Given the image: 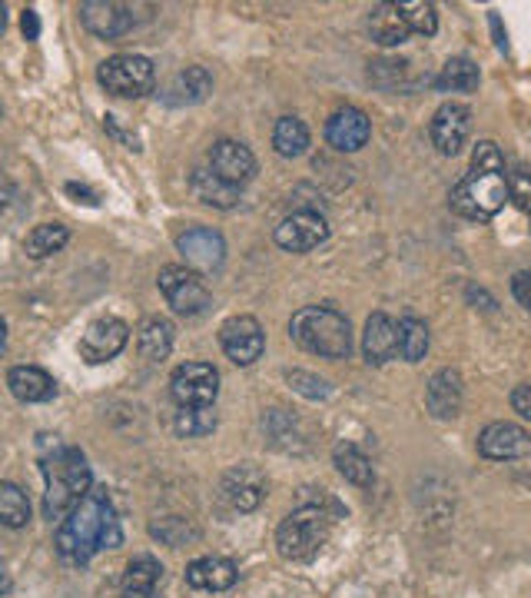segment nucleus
I'll list each match as a JSON object with an SVG mask.
<instances>
[{
    "instance_id": "nucleus-10",
    "label": "nucleus",
    "mask_w": 531,
    "mask_h": 598,
    "mask_svg": "<svg viewBox=\"0 0 531 598\" xmlns=\"http://www.w3.org/2000/svg\"><path fill=\"white\" fill-rule=\"evenodd\" d=\"M326 240H329V223L313 210H299L276 227V243L286 253H310Z\"/></svg>"
},
{
    "instance_id": "nucleus-5",
    "label": "nucleus",
    "mask_w": 531,
    "mask_h": 598,
    "mask_svg": "<svg viewBox=\"0 0 531 598\" xmlns=\"http://www.w3.org/2000/svg\"><path fill=\"white\" fill-rule=\"evenodd\" d=\"M508 200L511 196H508L505 177H498V174H479V170L466 174L459 183L451 187V193H448L451 210L459 213V216H466V219H492Z\"/></svg>"
},
{
    "instance_id": "nucleus-20",
    "label": "nucleus",
    "mask_w": 531,
    "mask_h": 598,
    "mask_svg": "<svg viewBox=\"0 0 531 598\" xmlns=\"http://www.w3.org/2000/svg\"><path fill=\"white\" fill-rule=\"evenodd\" d=\"M362 352L372 366H383L399 352V323L386 313H372L362 333Z\"/></svg>"
},
{
    "instance_id": "nucleus-29",
    "label": "nucleus",
    "mask_w": 531,
    "mask_h": 598,
    "mask_svg": "<svg viewBox=\"0 0 531 598\" xmlns=\"http://www.w3.org/2000/svg\"><path fill=\"white\" fill-rule=\"evenodd\" d=\"M273 146L279 157H302L310 150V127L302 123L299 117H282L276 120L273 130Z\"/></svg>"
},
{
    "instance_id": "nucleus-9",
    "label": "nucleus",
    "mask_w": 531,
    "mask_h": 598,
    "mask_svg": "<svg viewBox=\"0 0 531 598\" xmlns=\"http://www.w3.org/2000/svg\"><path fill=\"white\" fill-rule=\"evenodd\" d=\"M219 346L237 366H253L266 349V333L253 316H233L219 326Z\"/></svg>"
},
{
    "instance_id": "nucleus-30",
    "label": "nucleus",
    "mask_w": 531,
    "mask_h": 598,
    "mask_svg": "<svg viewBox=\"0 0 531 598\" xmlns=\"http://www.w3.org/2000/svg\"><path fill=\"white\" fill-rule=\"evenodd\" d=\"M70 240V230L63 227V223H40V227H34L24 240V250L31 260H44V256H53L67 247Z\"/></svg>"
},
{
    "instance_id": "nucleus-27",
    "label": "nucleus",
    "mask_w": 531,
    "mask_h": 598,
    "mask_svg": "<svg viewBox=\"0 0 531 598\" xmlns=\"http://www.w3.org/2000/svg\"><path fill=\"white\" fill-rule=\"evenodd\" d=\"M333 463H336V469L342 473V479L352 482V486H359V489H369V486L375 482V473H372L369 456L362 453L359 445H352V442H339V445L333 448Z\"/></svg>"
},
{
    "instance_id": "nucleus-36",
    "label": "nucleus",
    "mask_w": 531,
    "mask_h": 598,
    "mask_svg": "<svg viewBox=\"0 0 531 598\" xmlns=\"http://www.w3.org/2000/svg\"><path fill=\"white\" fill-rule=\"evenodd\" d=\"M402 21L409 24L412 34H422V37H432L438 31V14H435V4H425V0H409V4H396Z\"/></svg>"
},
{
    "instance_id": "nucleus-41",
    "label": "nucleus",
    "mask_w": 531,
    "mask_h": 598,
    "mask_svg": "<svg viewBox=\"0 0 531 598\" xmlns=\"http://www.w3.org/2000/svg\"><path fill=\"white\" fill-rule=\"evenodd\" d=\"M511 409L521 419H531V383H521V386L511 390Z\"/></svg>"
},
{
    "instance_id": "nucleus-16",
    "label": "nucleus",
    "mask_w": 531,
    "mask_h": 598,
    "mask_svg": "<svg viewBox=\"0 0 531 598\" xmlns=\"http://www.w3.org/2000/svg\"><path fill=\"white\" fill-rule=\"evenodd\" d=\"M222 499L237 512H256L266 499V476L250 463L230 469L222 476Z\"/></svg>"
},
{
    "instance_id": "nucleus-8",
    "label": "nucleus",
    "mask_w": 531,
    "mask_h": 598,
    "mask_svg": "<svg viewBox=\"0 0 531 598\" xmlns=\"http://www.w3.org/2000/svg\"><path fill=\"white\" fill-rule=\"evenodd\" d=\"M160 292L180 316H200L209 307V286L203 283L196 270H186V266H164Z\"/></svg>"
},
{
    "instance_id": "nucleus-23",
    "label": "nucleus",
    "mask_w": 531,
    "mask_h": 598,
    "mask_svg": "<svg viewBox=\"0 0 531 598\" xmlns=\"http://www.w3.org/2000/svg\"><path fill=\"white\" fill-rule=\"evenodd\" d=\"M8 386L21 403H50L57 396L53 376H47L37 366H14L8 372Z\"/></svg>"
},
{
    "instance_id": "nucleus-14",
    "label": "nucleus",
    "mask_w": 531,
    "mask_h": 598,
    "mask_svg": "<svg viewBox=\"0 0 531 598\" xmlns=\"http://www.w3.org/2000/svg\"><path fill=\"white\" fill-rule=\"evenodd\" d=\"M126 339H130V326L123 320H117V316L94 320L87 326L84 339H81V356L87 362H94V366L97 362H110V359H117L123 352Z\"/></svg>"
},
{
    "instance_id": "nucleus-2",
    "label": "nucleus",
    "mask_w": 531,
    "mask_h": 598,
    "mask_svg": "<svg viewBox=\"0 0 531 598\" xmlns=\"http://www.w3.org/2000/svg\"><path fill=\"white\" fill-rule=\"evenodd\" d=\"M40 473H44V482H47V492H44V515L53 522H63L73 509H77L94 482H90V466L84 459L81 448H70V445H57L50 456L40 459Z\"/></svg>"
},
{
    "instance_id": "nucleus-28",
    "label": "nucleus",
    "mask_w": 531,
    "mask_h": 598,
    "mask_svg": "<svg viewBox=\"0 0 531 598\" xmlns=\"http://www.w3.org/2000/svg\"><path fill=\"white\" fill-rule=\"evenodd\" d=\"M173 323L164 320V316H149L143 326H140V352L143 359L149 362H164L170 352H173Z\"/></svg>"
},
{
    "instance_id": "nucleus-32",
    "label": "nucleus",
    "mask_w": 531,
    "mask_h": 598,
    "mask_svg": "<svg viewBox=\"0 0 531 598\" xmlns=\"http://www.w3.org/2000/svg\"><path fill=\"white\" fill-rule=\"evenodd\" d=\"M149 536L160 539L170 549H183L186 542H196L200 539V529L193 526L190 518H183V515H164V518L154 522V526H149Z\"/></svg>"
},
{
    "instance_id": "nucleus-1",
    "label": "nucleus",
    "mask_w": 531,
    "mask_h": 598,
    "mask_svg": "<svg viewBox=\"0 0 531 598\" xmlns=\"http://www.w3.org/2000/svg\"><path fill=\"white\" fill-rule=\"evenodd\" d=\"M53 546L67 565H87L100 549L123 546L120 518L107 489H90V495L57 526Z\"/></svg>"
},
{
    "instance_id": "nucleus-13",
    "label": "nucleus",
    "mask_w": 531,
    "mask_h": 598,
    "mask_svg": "<svg viewBox=\"0 0 531 598\" xmlns=\"http://www.w3.org/2000/svg\"><path fill=\"white\" fill-rule=\"evenodd\" d=\"M479 453L492 463L521 459L531 453V435L515 422H488L479 432Z\"/></svg>"
},
{
    "instance_id": "nucleus-12",
    "label": "nucleus",
    "mask_w": 531,
    "mask_h": 598,
    "mask_svg": "<svg viewBox=\"0 0 531 598\" xmlns=\"http://www.w3.org/2000/svg\"><path fill=\"white\" fill-rule=\"evenodd\" d=\"M209 170L226 183L243 187L256 177V157L240 140H216L209 146Z\"/></svg>"
},
{
    "instance_id": "nucleus-6",
    "label": "nucleus",
    "mask_w": 531,
    "mask_h": 598,
    "mask_svg": "<svg viewBox=\"0 0 531 598\" xmlns=\"http://www.w3.org/2000/svg\"><path fill=\"white\" fill-rule=\"evenodd\" d=\"M97 81L107 94L123 97V100H136V97H146L149 91H154L157 67H154V60H146L140 53H117V57L100 63Z\"/></svg>"
},
{
    "instance_id": "nucleus-18",
    "label": "nucleus",
    "mask_w": 531,
    "mask_h": 598,
    "mask_svg": "<svg viewBox=\"0 0 531 598\" xmlns=\"http://www.w3.org/2000/svg\"><path fill=\"white\" fill-rule=\"evenodd\" d=\"M466 383L459 369H438L425 386V406L435 419H455L462 409Z\"/></svg>"
},
{
    "instance_id": "nucleus-25",
    "label": "nucleus",
    "mask_w": 531,
    "mask_h": 598,
    "mask_svg": "<svg viewBox=\"0 0 531 598\" xmlns=\"http://www.w3.org/2000/svg\"><path fill=\"white\" fill-rule=\"evenodd\" d=\"M369 34L375 44H383V47H399L409 40V24L402 21L399 8L396 4H375L369 11Z\"/></svg>"
},
{
    "instance_id": "nucleus-38",
    "label": "nucleus",
    "mask_w": 531,
    "mask_h": 598,
    "mask_svg": "<svg viewBox=\"0 0 531 598\" xmlns=\"http://www.w3.org/2000/svg\"><path fill=\"white\" fill-rule=\"evenodd\" d=\"M472 170H479V174H498V177H502L505 157H502V150H498L492 140H482V143L475 146V154H472Z\"/></svg>"
},
{
    "instance_id": "nucleus-4",
    "label": "nucleus",
    "mask_w": 531,
    "mask_h": 598,
    "mask_svg": "<svg viewBox=\"0 0 531 598\" xmlns=\"http://www.w3.org/2000/svg\"><path fill=\"white\" fill-rule=\"evenodd\" d=\"M329 502V499H323ZM323 502H310L299 505L295 512H289L279 529H276V549L282 559L289 562H310L319 555V549L326 546L329 533H333V515L323 509Z\"/></svg>"
},
{
    "instance_id": "nucleus-3",
    "label": "nucleus",
    "mask_w": 531,
    "mask_h": 598,
    "mask_svg": "<svg viewBox=\"0 0 531 598\" xmlns=\"http://www.w3.org/2000/svg\"><path fill=\"white\" fill-rule=\"evenodd\" d=\"M289 336L295 346L323 359H346L352 352L349 320L333 307H302L299 313H292Z\"/></svg>"
},
{
    "instance_id": "nucleus-11",
    "label": "nucleus",
    "mask_w": 531,
    "mask_h": 598,
    "mask_svg": "<svg viewBox=\"0 0 531 598\" xmlns=\"http://www.w3.org/2000/svg\"><path fill=\"white\" fill-rule=\"evenodd\" d=\"M469 130H472V113L466 104H442L429 123V136H432V146L438 150L442 157H455L459 150L466 146L469 140Z\"/></svg>"
},
{
    "instance_id": "nucleus-19",
    "label": "nucleus",
    "mask_w": 531,
    "mask_h": 598,
    "mask_svg": "<svg viewBox=\"0 0 531 598\" xmlns=\"http://www.w3.org/2000/svg\"><path fill=\"white\" fill-rule=\"evenodd\" d=\"M177 250L196 270H216L226 260V240L216 230H209V227H190L186 234H180L177 237Z\"/></svg>"
},
{
    "instance_id": "nucleus-26",
    "label": "nucleus",
    "mask_w": 531,
    "mask_h": 598,
    "mask_svg": "<svg viewBox=\"0 0 531 598\" xmlns=\"http://www.w3.org/2000/svg\"><path fill=\"white\" fill-rule=\"evenodd\" d=\"M190 183H193L196 200H200V203H206V206H216V210H233V206L240 203V187L219 180L213 170H203V167H200V170H193Z\"/></svg>"
},
{
    "instance_id": "nucleus-40",
    "label": "nucleus",
    "mask_w": 531,
    "mask_h": 598,
    "mask_svg": "<svg viewBox=\"0 0 531 598\" xmlns=\"http://www.w3.org/2000/svg\"><path fill=\"white\" fill-rule=\"evenodd\" d=\"M511 292H515L518 303L531 313V273L528 270H521V273L511 276Z\"/></svg>"
},
{
    "instance_id": "nucleus-39",
    "label": "nucleus",
    "mask_w": 531,
    "mask_h": 598,
    "mask_svg": "<svg viewBox=\"0 0 531 598\" xmlns=\"http://www.w3.org/2000/svg\"><path fill=\"white\" fill-rule=\"evenodd\" d=\"M505 183H508V196H511V203L521 210V213H531V170H511L508 177H505Z\"/></svg>"
},
{
    "instance_id": "nucleus-31",
    "label": "nucleus",
    "mask_w": 531,
    "mask_h": 598,
    "mask_svg": "<svg viewBox=\"0 0 531 598\" xmlns=\"http://www.w3.org/2000/svg\"><path fill=\"white\" fill-rule=\"evenodd\" d=\"M442 91H451V94H469L479 87V67L469 60V57H451L442 73H438V81H435Z\"/></svg>"
},
{
    "instance_id": "nucleus-24",
    "label": "nucleus",
    "mask_w": 531,
    "mask_h": 598,
    "mask_svg": "<svg viewBox=\"0 0 531 598\" xmlns=\"http://www.w3.org/2000/svg\"><path fill=\"white\" fill-rule=\"evenodd\" d=\"M164 582V565L154 555L130 559L123 572V598H157V588Z\"/></svg>"
},
{
    "instance_id": "nucleus-34",
    "label": "nucleus",
    "mask_w": 531,
    "mask_h": 598,
    "mask_svg": "<svg viewBox=\"0 0 531 598\" xmlns=\"http://www.w3.org/2000/svg\"><path fill=\"white\" fill-rule=\"evenodd\" d=\"M399 352L406 362H419L429 352V326L419 316H406L399 323Z\"/></svg>"
},
{
    "instance_id": "nucleus-21",
    "label": "nucleus",
    "mask_w": 531,
    "mask_h": 598,
    "mask_svg": "<svg viewBox=\"0 0 531 598\" xmlns=\"http://www.w3.org/2000/svg\"><path fill=\"white\" fill-rule=\"evenodd\" d=\"M237 578H240L237 562L222 559V555H206V559H196L186 565V585L200 588V591H226L237 585Z\"/></svg>"
},
{
    "instance_id": "nucleus-7",
    "label": "nucleus",
    "mask_w": 531,
    "mask_h": 598,
    "mask_svg": "<svg viewBox=\"0 0 531 598\" xmlns=\"http://www.w3.org/2000/svg\"><path fill=\"white\" fill-rule=\"evenodd\" d=\"M170 396L180 409L213 406L219 396V372L209 362H183L170 376Z\"/></svg>"
},
{
    "instance_id": "nucleus-43",
    "label": "nucleus",
    "mask_w": 531,
    "mask_h": 598,
    "mask_svg": "<svg viewBox=\"0 0 531 598\" xmlns=\"http://www.w3.org/2000/svg\"><path fill=\"white\" fill-rule=\"evenodd\" d=\"M67 193H73V196H87V203H97V196H94L87 187H77V183H67Z\"/></svg>"
},
{
    "instance_id": "nucleus-22",
    "label": "nucleus",
    "mask_w": 531,
    "mask_h": 598,
    "mask_svg": "<svg viewBox=\"0 0 531 598\" xmlns=\"http://www.w3.org/2000/svg\"><path fill=\"white\" fill-rule=\"evenodd\" d=\"M213 94V77L206 67H186L180 70L173 84L167 87L164 100L173 104V107H193V104H203L206 97Z\"/></svg>"
},
{
    "instance_id": "nucleus-37",
    "label": "nucleus",
    "mask_w": 531,
    "mask_h": 598,
    "mask_svg": "<svg viewBox=\"0 0 531 598\" xmlns=\"http://www.w3.org/2000/svg\"><path fill=\"white\" fill-rule=\"evenodd\" d=\"M286 383H289L299 396H306V399H326V396L333 393L326 380L313 376V372H306V369H289V372H286Z\"/></svg>"
},
{
    "instance_id": "nucleus-17",
    "label": "nucleus",
    "mask_w": 531,
    "mask_h": 598,
    "mask_svg": "<svg viewBox=\"0 0 531 598\" xmlns=\"http://www.w3.org/2000/svg\"><path fill=\"white\" fill-rule=\"evenodd\" d=\"M372 136V120L359 107H342L326 123V140L339 154H355Z\"/></svg>"
},
{
    "instance_id": "nucleus-35",
    "label": "nucleus",
    "mask_w": 531,
    "mask_h": 598,
    "mask_svg": "<svg viewBox=\"0 0 531 598\" xmlns=\"http://www.w3.org/2000/svg\"><path fill=\"white\" fill-rule=\"evenodd\" d=\"M173 429L183 439H203V435H209L216 429V412H213V406L180 409L177 419H173Z\"/></svg>"
},
{
    "instance_id": "nucleus-15",
    "label": "nucleus",
    "mask_w": 531,
    "mask_h": 598,
    "mask_svg": "<svg viewBox=\"0 0 531 598\" xmlns=\"http://www.w3.org/2000/svg\"><path fill=\"white\" fill-rule=\"evenodd\" d=\"M81 21L90 34H97L104 40L123 37L136 24L133 8L130 4H113V0H87V4H81Z\"/></svg>"
},
{
    "instance_id": "nucleus-33",
    "label": "nucleus",
    "mask_w": 531,
    "mask_h": 598,
    "mask_svg": "<svg viewBox=\"0 0 531 598\" xmlns=\"http://www.w3.org/2000/svg\"><path fill=\"white\" fill-rule=\"evenodd\" d=\"M0 522H4L8 529H24L31 522V502L14 482L0 486Z\"/></svg>"
},
{
    "instance_id": "nucleus-42",
    "label": "nucleus",
    "mask_w": 531,
    "mask_h": 598,
    "mask_svg": "<svg viewBox=\"0 0 531 598\" xmlns=\"http://www.w3.org/2000/svg\"><path fill=\"white\" fill-rule=\"evenodd\" d=\"M21 27H24V37H27V40H37V37H40V21H37V11H24V21H21Z\"/></svg>"
}]
</instances>
